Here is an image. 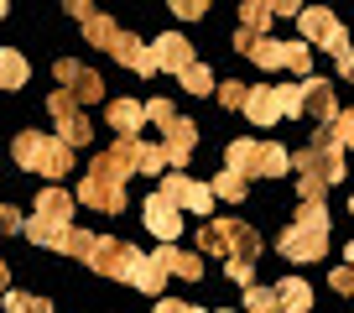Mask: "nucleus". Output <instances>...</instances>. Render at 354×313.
I'll return each instance as SVG.
<instances>
[{"label": "nucleus", "mask_w": 354, "mask_h": 313, "mask_svg": "<svg viewBox=\"0 0 354 313\" xmlns=\"http://www.w3.org/2000/svg\"><path fill=\"white\" fill-rule=\"evenodd\" d=\"M198 251H214L224 256V271L240 287H255V256H261V235L245 220H209L198 230Z\"/></svg>", "instance_id": "nucleus-1"}, {"label": "nucleus", "mask_w": 354, "mask_h": 313, "mask_svg": "<svg viewBox=\"0 0 354 313\" xmlns=\"http://www.w3.org/2000/svg\"><path fill=\"white\" fill-rule=\"evenodd\" d=\"M344 152H349V146H344L339 125H318V131H313V141L292 156L302 199H323V188H333V183L344 178Z\"/></svg>", "instance_id": "nucleus-2"}, {"label": "nucleus", "mask_w": 354, "mask_h": 313, "mask_svg": "<svg viewBox=\"0 0 354 313\" xmlns=\"http://www.w3.org/2000/svg\"><path fill=\"white\" fill-rule=\"evenodd\" d=\"M73 193L63 188H42V199L32 204V220H26V240L32 246H47V251H68L73 240Z\"/></svg>", "instance_id": "nucleus-3"}, {"label": "nucleus", "mask_w": 354, "mask_h": 313, "mask_svg": "<svg viewBox=\"0 0 354 313\" xmlns=\"http://www.w3.org/2000/svg\"><path fill=\"white\" fill-rule=\"evenodd\" d=\"M68 256L88 261L100 277L131 282V271H136V261H141V251L125 246V240H115V235H84V230H73V240H68Z\"/></svg>", "instance_id": "nucleus-4"}, {"label": "nucleus", "mask_w": 354, "mask_h": 313, "mask_svg": "<svg viewBox=\"0 0 354 313\" xmlns=\"http://www.w3.org/2000/svg\"><path fill=\"white\" fill-rule=\"evenodd\" d=\"M277 251L292 256V261H318L323 251H328V209H323V199H302L297 220L287 224Z\"/></svg>", "instance_id": "nucleus-5"}, {"label": "nucleus", "mask_w": 354, "mask_h": 313, "mask_svg": "<svg viewBox=\"0 0 354 313\" xmlns=\"http://www.w3.org/2000/svg\"><path fill=\"white\" fill-rule=\"evenodd\" d=\"M11 156H16V168L42 172V178H63L73 168V146L63 136H47V131H21L11 141Z\"/></svg>", "instance_id": "nucleus-6"}, {"label": "nucleus", "mask_w": 354, "mask_h": 313, "mask_svg": "<svg viewBox=\"0 0 354 313\" xmlns=\"http://www.w3.org/2000/svg\"><path fill=\"white\" fill-rule=\"evenodd\" d=\"M297 26H302V37H308V42H318L323 53H333V57H349V53H354L344 21H339L333 11H323V6H308V11L297 16Z\"/></svg>", "instance_id": "nucleus-7"}, {"label": "nucleus", "mask_w": 354, "mask_h": 313, "mask_svg": "<svg viewBox=\"0 0 354 313\" xmlns=\"http://www.w3.org/2000/svg\"><path fill=\"white\" fill-rule=\"evenodd\" d=\"M47 115L57 120V136H63L68 146H84L88 131H94V125H88V115H84V105H78L68 89H53V94H47Z\"/></svg>", "instance_id": "nucleus-8"}, {"label": "nucleus", "mask_w": 354, "mask_h": 313, "mask_svg": "<svg viewBox=\"0 0 354 313\" xmlns=\"http://www.w3.org/2000/svg\"><path fill=\"white\" fill-rule=\"evenodd\" d=\"M156 193L172 199L177 209H193V214H209L214 209V183H198V178H188V172H167Z\"/></svg>", "instance_id": "nucleus-9"}, {"label": "nucleus", "mask_w": 354, "mask_h": 313, "mask_svg": "<svg viewBox=\"0 0 354 313\" xmlns=\"http://www.w3.org/2000/svg\"><path fill=\"white\" fill-rule=\"evenodd\" d=\"M53 78L63 84L68 94H73L78 105H94V100H104V78L94 73V68L73 63V57H57V63H53Z\"/></svg>", "instance_id": "nucleus-10"}, {"label": "nucleus", "mask_w": 354, "mask_h": 313, "mask_svg": "<svg viewBox=\"0 0 354 313\" xmlns=\"http://www.w3.org/2000/svg\"><path fill=\"white\" fill-rule=\"evenodd\" d=\"M234 53L240 57H255V68H266V73H277V68H287V42H277V37H255V32H234Z\"/></svg>", "instance_id": "nucleus-11"}, {"label": "nucleus", "mask_w": 354, "mask_h": 313, "mask_svg": "<svg viewBox=\"0 0 354 313\" xmlns=\"http://www.w3.org/2000/svg\"><path fill=\"white\" fill-rule=\"evenodd\" d=\"M141 220H146V230L162 240V246H177V230H183V214H177V204L172 199H162V193H151V199L141 204Z\"/></svg>", "instance_id": "nucleus-12"}, {"label": "nucleus", "mask_w": 354, "mask_h": 313, "mask_svg": "<svg viewBox=\"0 0 354 313\" xmlns=\"http://www.w3.org/2000/svg\"><path fill=\"white\" fill-rule=\"evenodd\" d=\"M162 136H167V141H162L167 168H172V172H183V168H188V156H193V146H198V125H193L188 115H177V120L167 125Z\"/></svg>", "instance_id": "nucleus-13"}, {"label": "nucleus", "mask_w": 354, "mask_h": 313, "mask_svg": "<svg viewBox=\"0 0 354 313\" xmlns=\"http://www.w3.org/2000/svg\"><path fill=\"white\" fill-rule=\"evenodd\" d=\"M151 53H156V63H162V73H177V78H183L193 63H198V57H193V42H188L183 32L156 37V42H151Z\"/></svg>", "instance_id": "nucleus-14"}, {"label": "nucleus", "mask_w": 354, "mask_h": 313, "mask_svg": "<svg viewBox=\"0 0 354 313\" xmlns=\"http://www.w3.org/2000/svg\"><path fill=\"white\" fill-rule=\"evenodd\" d=\"M302 110H308L318 125H333L344 115L339 100H333V84H328V78H302Z\"/></svg>", "instance_id": "nucleus-15"}, {"label": "nucleus", "mask_w": 354, "mask_h": 313, "mask_svg": "<svg viewBox=\"0 0 354 313\" xmlns=\"http://www.w3.org/2000/svg\"><path fill=\"white\" fill-rule=\"evenodd\" d=\"M115 63H125L131 73H141V78H151V73H162V63H156V53H151V42H141L136 32H125L120 42H115Z\"/></svg>", "instance_id": "nucleus-16"}, {"label": "nucleus", "mask_w": 354, "mask_h": 313, "mask_svg": "<svg viewBox=\"0 0 354 313\" xmlns=\"http://www.w3.org/2000/svg\"><path fill=\"white\" fill-rule=\"evenodd\" d=\"M245 115H250V125H277L281 115H287V110H281V89H277V84H255Z\"/></svg>", "instance_id": "nucleus-17"}, {"label": "nucleus", "mask_w": 354, "mask_h": 313, "mask_svg": "<svg viewBox=\"0 0 354 313\" xmlns=\"http://www.w3.org/2000/svg\"><path fill=\"white\" fill-rule=\"evenodd\" d=\"M224 162H230L234 172H245V178L261 172V141H255V136H234V141L224 146Z\"/></svg>", "instance_id": "nucleus-18"}, {"label": "nucleus", "mask_w": 354, "mask_h": 313, "mask_svg": "<svg viewBox=\"0 0 354 313\" xmlns=\"http://www.w3.org/2000/svg\"><path fill=\"white\" fill-rule=\"evenodd\" d=\"M104 120H110L120 136H136V131H141V120H151V115H146V105H136V100H110Z\"/></svg>", "instance_id": "nucleus-19"}, {"label": "nucleus", "mask_w": 354, "mask_h": 313, "mask_svg": "<svg viewBox=\"0 0 354 313\" xmlns=\"http://www.w3.org/2000/svg\"><path fill=\"white\" fill-rule=\"evenodd\" d=\"M131 287H136V292H162V287H167V267H162V256H156V251H151V256L141 251V261H136V271H131Z\"/></svg>", "instance_id": "nucleus-20"}, {"label": "nucleus", "mask_w": 354, "mask_h": 313, "mask_svg": "<svg viewBox=\"0 0 354 313\" xmlns=\"http://www.w3.org/2000/svg\"><path fill=\"white\" fill-rule=\"evenodd\" d=\"M156 256H162V267H167V271H177V277H188V282H198V277H203V256H193V251L162 246Z\"/></svg>", "instance_id": "nucleus-21"}, {"label": "nucleus", "mask_w": 354, "mask_h": 313, "mask_svg": "<svg viewBox=\"0 0 354 313\" xmlns=\"http://www.w3.org/2000/svg\"><path fill=\"white\" fill-rule=\"evenodd\" d=\"M120 26H115L110 21V16H100V11H94V16H88V21H84V42H94V47H104V53H115V42H120Z\"/></svg>", "instance_id": "nucleus-22"}, {"label": "nucleus", "mask_w": 354, "mask_h": 313, "mask_svg": "<svg viewBox=\"0 0 354 313\" xmlns=\"http://www.w3.org/2000/svg\"><path fill=\"white\" fill-rule=\"evenodd\" d=\"M26 78H32V63H26L16 47H6V53H0V84H6V89H21Z\"/></svg>", "instance_id": "nucleus-23"}, {"label": "nucleus", "mask_w": 354, "mask_h": 313, "mask_svg": "<svg viewBox=\"0 0 354 313\" xmlns=\"http://www.w3.org/2000/svg\"><path fill=\"white\" fill-rule=\"evenodd\" d=\"M277 298H281V308H287V313H308L313 308V287H308V282H297V277L277 282Z\"/></svg>", "instance_id": "nucleus-24"}, {"label": "nucleus", "mask_w": 354, "mask_h": 313, "mask_svg": "<svg viewBox=\"0 0 354 313\" xmlns=\"http://www.w3.org/2000/svg\"><path fill=\"white\" fill-rule=\"evenodd\" d=\"M292 172V152L281 141H261V178H281Z\"/></svg>", "instance_id": "nucleus-25"}, {"label": "nucleus", "mask_w": 354, "mask_h": 313, "mask_svg": "<svg viewBox=\"0 0 354 313\" xmlns=\"http://www.w3.org/2000/svg\"><path fill=\"white\" fill-rule=\"evenodd\" d=\"M271 0H245L240 6V21H245V32H255V37H266V26H271Z\"/></svg>", "instance_id": "nucleus-26"}, {"label": "nucleus", "mask_w": 354, "mask_h": 313, "mask_svg": "<svg viewBox=\"0 0 354 313\" xmlns=\"http://www.w3.org/2000/svg\"><path fill=\"white\" fill-rule=\"evenodd\" d=\"M245 313H287L277 287H245Z\"/></svg>", "instance_id": "nucleus-27"}, {"label": "nucleus", "mask_w": 354, "mask_h": 313, "mask_svg": "<svg viewBox=\"0 0 354 313\" xmlns=\"http://www.w3.org/2000/svg\"><path fill=\"white\" fill-rule=\"evenodd\" d=\"M6 313H53L42 292H6Z\"/></svg>", "instance_id": "nucleus-28"}, {"label": "nucleus", "mask_w": 354, "mask_h": 313, "mask_svg": "<svg viewBox=\"0 0 354 313\" xmlns=\"http://www.w3.org/2000/svg\"><path fill=\"white\" fill-rule=\"evenodd\" d=\"M214 199H230V204H240V199H245V172L224 168L219 178H214Z\"/></svg>", "instance_id": "nucleus-29"}, {"label": "nucleus", "mask_w": 354, "mask_h": 313, "mask_svg": "<svg viewBox=\"0 0 354 313\" xmlns=\"http://www.w3.org/2000/svg\"><path fill=\"white\" fill-rule=\"evenodd\" d=\"M287 68L297 78H313V47L308 42H287Z\"/></svg>", "instance_id": "nucleus-30"}, {"label": "nucleus", "mask_w": 354, "mask_h": 313, "mask_svg": "<svg viewBox=\"0 0 354 313\" xmlns=\"http://www.w3.org/2000/svg\"><path fill=\"white\" fill-rule=\"evenodd\" d=\"M219 105H224V110H245V105H250V89L234 84V78H224V84H219Z\"/></svg>", "instance_id": "nucleus-31"}, {"label": "nucleus", "mask_w": 354, "mask_h": 313, "mask_svg": "<svg viewBox=\"0 0 354 313\" xmlns=\"http://www.w3.org/2000/svg\"><path fill=\"white\" fill-rule=\"evenodd\" d=\"M183 89H188V94H214V73L203 63H193L188 73H183Z\"/></svg>", "instance_id": "nucleus-32"}, {"label": "nucleus", "mask_w": 354, "mask_h": 313, "mask_svg": "<svg viewBox=\"0 0 354 313\" xmlns=\"http://www.w3.org/2000/svg\"><path fill=\"white\" fill-rule=\"evenodd\" d=\"M277 89H281V110L287 115H308L302 110V84H277Z\"/></svg>", "instance_id": "nucleus-33"}, {"label": "nucleus", "mask_w": 354, "mask_h": 313, "mask_svg": "<svg viewBox=\"0 0 354 313\" xmlns=\"http://www.w3.org/2000/svg\"><path fill=\"white\" fill-rule=\"evenodd\" d=\"M146 115H151V120L162 125V131H167V125L177 120V110H172V105H167V100H146Z\"/></svg>", "instance_id": "nucleus-34"}, {"label": "nucleus", "mask_w": 354, "mask_h": 313, "mask_svg": "<svg viewBox=\"0 0 354 313\" xmlns=\"http://www.w3.org/2000/svg\"><path fill=\"white\" fill-rule=\"evenodd\" d=\"M172 16H183V21H198V16H209V6H203V0H172Z\"/></svg>", "instance_id": "nucleus-35"}, {"label": "nucleus", "mask_w": 354, "mask_h": 313, "mask_svg": "<svg viewBox=\"0 0 354 313\" xmlns=\"http://www.w3.org/2000/svg\"><path fill=\"white\" fill-rule=\"evenodd\" d=\"M328 282H333L339 292H354V267H333V271H328Z\"/></svg>", "instance_id": "nucleus-36"}, {"label": "nucleus", "mask_w": 354, "mask_h": 313, "mask_svg": "<svg viewBox=\"0 0 354 313\" xmlns=\"http://www.w3.org/2000/svg\"><path fill=\"white\" fill-rule=\"evenodd\" d=\"M333 125H339L344 146H349V152H354V110H344V115H339V120H333Z\"/></svg>", "instance_id": "nucleus-37"}, {"label": "nucleus", "mask_w": 354, "mask_h": 313, "mask_svg": "<svg viewBox=\"0 0 354 313\" xmlns=\"http://www.w3.org/2000/svg\"><path fill=\"white\" fill-rule=\"evenodd\" d=\"M0 224H6V230H26V214H21V209H11V204H6V209H0Z\"/></svg>", "instance_id": "nucleus-38"}, {"label": "nucleus", "mask_w": 354, "mask_h": 313, "mask_svg": "<svg viewBox=\"0 0 354 313\" xmlns=\"http://www.w3.org/2000/svg\"><path fill=\"white\" fill-rule=\"evenodd\" d=\"M156 313H203L198 303H172V298H162L156 303Z\"/></svg>", "instance_id": "nucleus-39"}, {"label": "nucleus", "mask_w": 354, "mask_h": 313, "mask_svg": "<svg viewBox=\"0 0 354 313\" xmlns=\"http://www.w3.org/2000/svg\"><path fill=\"white\" fill-rule=\"evenodd\" d=\"M68 16H73V21H78V26H84V21H88V16H94V6H88V0H68Z\"/></svg>", "instance_id": "nucleus-40"}, {"label": "nucleus", "mask_w": 354, "mask_h": 313, "mask_svg": "<svg viewBox=\"0 0 354 313\" xmlns=\"http://www.w3.org/2000/svg\"><path fill=\"white\" fill-rule=\"evenodd\" d=\"M271 11H277V16H302L297 0H271Z\"/></svg>", "instance_id": "nucleus-41"}, {"label": "nucleus", "mask_w": 354, "mask_h": 313, "mask_svg": "<svg viewBox=\"0 0 354 313\" xmlns=\"http://www.w3.org/2000/svg\"><path fill=\"white\" fill-rule=\"evenodd\" d=\"M339 73H344V78L354 84V53H349V57H339Z\"/></svg>", "instance_id": "nucleus-42"}, {"label": "nucleus", "mask_w": 354, "mask_h": 313, "mask_svg": "<svg viewBox=\"0 0 354 313\" xmlns=\"http://www.w3.org/2000/svg\"><path fill=\"white\" fill-rule=\"evenodd\" d=\"M344 256H349V267H354V240H349V246H344Z\"/></svg>", "instance_id": "nucleus-43"}, {"label": "nucleus", "mask_w": 354, "mask_h": 313, "mask_svg": "<svg viewBox=\"0 0 354 313\" xmlns=\"http://www.w3.org/2000/svg\"><path fill=\"white\" fill-rule=\"evenodd\" d=\"M214 313H230V308H214Z\"/></svg>", "instance_id": "nucleus-44"}, {"label": "nucleus", "mask_w": 354, "mask_h": 313, "mask_svg": "<svg viewBox=\"0 0 354 313\" xmlns=\"http://www.w3.org/2000/svg\"><path fill=\"white\" fill-rule=\"evenodd\" d=\"M349 214H354V199H349Z\"/></svg>", "instance_id": "nucleus-45"}]
</instances>
